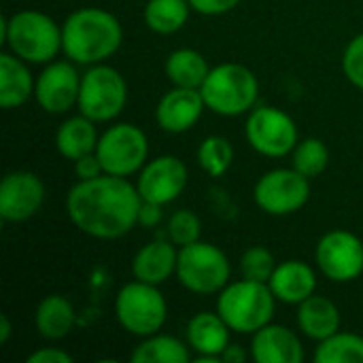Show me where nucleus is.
Masks as SVG:
<instances>
[{"instance_id": "3", "label": "nucleus", "mask_w": 363, "mask_h": 363, "mask_svg": "<svg viewBox=\"0 0 363 363\" xmlns=\"http://www.w3.org/2000/svg\"><path fill=\"white\" fill-rule=\"evenodd\" d=\"M2 43L28 64H49L62 51V26L40 11H17L0 21Z\"/></svg>"}, {"instance_id": "4", "label": "nucleus", "mask_w": 363, "mask_h": 363, "mask_svg": "<svg viewBox=\"0 0 363 363\" xmlns=\"http://www.w3.org/2000/svg\"><path fill=\"white\" fill-rule=\"evenodd\" d=\"M277 298L268 283L240 279L219 291L217 313L232 332L253 336L264 325L272 323L277 313Z\"/></svg>"}, {"instance_id": "2", "label": "nucleus", "mask_w": 363, "mask_h": 363, "mask_svg": "<svg viewBox=\"0 0 363 363\" xmlns=\"http://www.w3.org/2000/svg\"><path fill=\"white\" fill-rule=\"evenodd\" d=\"M123 43L119 19L100 6L72 11L62 23V51L81 66H94L111 60Z\"/></svg>"}, {"instance_id": "1", "label": "nucleus", "mask_w": 363, "mask_h": 363, "mask_svg": "<svg viewBox=\"0 0 363 363\" xmlns=\"http://www.w3.org/2000/svg\"><path fill=\"white\" fill-rule=\"evenodd\" d=\"M143 198L138 187L115 174L79 181L66 196V213L74 228L96 240H117L138 225Z\"/></svg>"}, {"instance_id": "35", "label": "nucleus", "mask_w": 363, "mask_h": 363, "mask_svg": "<svg viewBox=\"0 0 363 363\" xmlns=\"http://www.w3.org/2000/svg\"><path fill=\"white\" fill-rule=\"evenodd\" d=\"M74 174H77L79 181H89V179H96V177L104 174L102 164H100L96 151L94 153H87V155H83L79 160H74Z\"/></svg>"}, {"instance_id": "37", "label": "nucleus", "mask_w": 363, "mask_h": 363, "mask_svg": "<svg viewBox=\"0 0 363 363\" xmlns=\"http://www.w3.org/2000/svg\"><path fill=\"white\" fill-rule=\"evenodd\" d=\"M28 363H72V355L57 347H43L26 357Z\"/></svg>"}, {"instance_id": "13", "label": "nucleus", "mask_w": 363, "mask_h": 363, "mask_svg": "<svg viewBox=\"0 0 363 363\" xmlns=\"http://www.w3.org/2000/svg\"><path fill=\"white\" fill-rule=\"evenodd\" d=\"M81 72L72 60H53L36 77L34 100L49 115H64L79 102Z\"/></svg>"}, {"instance_id": "5", "label": "nucleus", "mask_w": 363, "mask_h": 363, "mask_svg": "<svg viewBox=\"0 0 363 363\" xmlns=\"http://www.w3.org/2000/svg\"><path fill=\"white\" fill-rule=\"evenodd\" d=\"M200 94L211 113L221 117H238L255 108L259 98V81L251 68L225 62L211 68Z\"/></svg>"}, {"instance_id": "39", "label": "nucleus", "mask_w": 363, "mask_h": 363, "mask_svg": "<svg viewBox=\"0 0 363 363\" xmlns=\"http://www.w3.org/2000/svg\"><path fill=\"white\" fill-rule=\"evenodd\" d=\"M11 334H13L11 319H9L6 315H0V345H2V347L11 340Z\"/></svg>"}, {"instance_id": "10", "label": "nucleus", "mask_w": 363, "mask_h": 363, "mask_svg": "<svg viewBox=\"0 0 363 363\" xmlns=\"http://www.w3.org/2000/svg\"><path fill=\"white\" fill-rule=\"evenodd\" d=\"M249 147L264 157H285L300 143V132L289 113L279 106H255L245 123Z\"/></svg>"}, {"instance_id": "28", "label": "nucleus", "mask_w": 363, "mask_h": 363, "mask_svg": "<svg viewBox=\"0 0 363 363\" xmlns=\"http://www.w3.org/2000/svg\"><path fill=\"white\" fill-rule=\"evenodd\" d=\"M315 363H363V336L351 332H336L317 342Z\"/></svg>"}, {"instance_id": "21", "label": "nucleus", "mask_w": 363, "mask_h": 363, "mask_svg": "<svg viewBox=\"0 0 363 363\" xmlns=\"http://www.w3.org/2000/svg\"><path fill=\"white\" fill-rule=\"evenodd\" d=\"M30 64L17 57L11 51L0 53V104L2 108H19L32 96L36 87V79L32 77Z\"/></svg>"}, {"instance_id": "9", "label": "nucleus", "mask_w": 363, "mask_h": 363, "mask_svg": "<svg viewBox=\"0 0 363 363\" xmlns=\"http://www.w3.org/2000/svg\"><path fill=\"white\" fill-rule=\"evenodd\" d=\"M96 155L104 174L130 179L149 162V138L134 123H115L100 134Z\"/></svg>"}, {"instance_id": "30", "label": "nucleus", "mask_w": 363, "mask_h": 363, "mask_svg": "<svg viewBox=\"0 0 363 363\" xmlns=\"http://www.w3.org/2000/svg\"><path fill=\"white\" fill-rule=\"evenodd\" d=\"M291 157H294V168L306 179L321 177L330 166V149L321 138L315 136L300 140L291 151Z\"/></svg>"}, {"instance_id": "27", "label": "nucleus", "mask_w": 363, "mask_h": 363, "mask_svg": "<svg viewBox=\"0 0 363 363\" xmlns=\"http://www.w3.org/2000/svg\"><path fill=\"white\" fill-rule=\"evenodd\" d=\"M191 15L189 0H147L143 19L145 26L162 36L177 34L185 28Z\"/></svg>"}, {"instance_id": "19", "label": "nucleus", "mask_w": 363, "mask_h": 363, "mask_svg": "<svg viewBox=\"0 0 363 363\" xmlns=\"http://www.w3.org/2000/svg\"><path fill=\"white\" fill-rule=\"evenodd\" d=\"M179 247L166 236L143 245L132 259V277L149 285H164L170 277H177Z\"/></svg>"}, {"instance_id": "29", "label": "nucleus", "mask_w": 363, "mask_h": 363, "mask_svg": "<svg viewBox=\"0 0 363 363\" xmlns=\"http://www.w3.org/2000/svg\"><path fill=\"white\" fill-rule=\"evenodd\" d=\"M196 160H198V166L208 177L219 179V177H223L232 168L234 147H232V143L225 136L213 134V136H206L200 143L198 153H196Z\"/></svg>"}, {"instance_id": "14", "label": "nucleus", "mask_w": 363, "mask_h": 363, "mask_svg": "<svg viewBox=\"0 0 363 363\" xmlns=\"http://www.w3.org/2000/svg\"><path fill=\"white\" fill-rule=\"evenodd\" d=\"M189 170L177 155H160L149 160L136 177V187L143 200L155 204H170L185 191Z\"/></svg>"}, {"instance_id": "22", "label": "nucleus", "mask_w": 363, "mask_h": 363, "mask_svg": "<svg viewBox=\"0 0 363 363\" xmlns=\"http://www.w3.org/2000/svg\"><path fill=\"white\" fill-rule=\"evenodd\" d=\"M340 308L330 298L313 294L308 300L298 304V330L306 338L321 342L340 332Z\"/></svg>"}, {"instance_id": "20", "label": "nucleus", "mask_w": 363, "mask_h": 363, "mask_svg": "<svg viewBox=\"0 0 363 363\" xmlns=\"http://www.w3.org/2000/svg\"><path fill=\"white\" fill-rule=\"evenodd\" d=\"M268 287L283 304L298 306L317 291V272L302 259H289L277 264Z\"/></svg>"}, {"instance_id": "18", "label": "nucleus", "mask_w": 363, "mask_h": 363, "mask_svg": "<svg viewBox=\"0 0 363 363\" xmlns=\"http://www.w3.org/2000/svg\"><path fill=\"white\" fill-rule=\"evenodd\" d=\"M251 359L257 363H302L304 347L298 334L285 325L268 323L253 334Z\"/></svg>"}, {"instance_id": "16", "label": "nucleus", "mask_w": 363, "mask_h": 363, "mask_svg": "<svg viewBox=\"0 0 363 363\" xmlns=\"http://www.w3.org/2000/svg\"><path fill=\"white\" fill-rule=\"evenodd\" d=\"M204 108L206 104L200 89L172 87L160 98L155 108V121L160 130L168 134H183L200 121Z\"/></svg>"}, {"instance_id": "7", "label": "nucleus", "mask_w": 363, "mask_h": 363, "mask_svg": "<svg viewBox=\"0 0 363 363\" xmlns=\"http://www.w3.org/2000/svg\"><path fill=\"white\" fill-rule=\"evenodd\" d=\"M115 317L130 336L147 338L166 325L168 302L157 285L134 279L117 291Z\"/></svg>"}, {"instance_id": "12", "label": "nucleus", "mask_w": 363, "mask_h": 363, "mask_svg": "<svg viewBox=\"0 0 363 363\" xmlns=\"http://www.w3.org/2000/svg\"><path fill=\"white\" fill-rule=\"evenodd\" d=\"M315 262L328 281L353 283L363 274V240L349 230H332L319 238Z\"/></svg>"}, {"instance_id": "6", "label": "nucleus", "mask_w": 363, "mask_h": 363, "mask_svg": "<svg viewBox=\"0 0 363 363\" xmlns=\"http://www.w3.org/2000/svg\"><path fill=\"white\" fill-rule=\"evenodd\" d=\"M232 264L228 255L211 242L198 240L179 249L177 281L196 296H215L230 285Z\"/></svg>"}, {"instance_id": "34", "label": "nucleus", "mask_w": 363, "mask_h": 363, "mask_svg": "<svg viewBox=\"0 0 363 363\" xmlns=\"http://www.w3.org/2000/svg\"><path fill=\"white\" fill-rule=\"evenodd\" d=\"M189 4H191V11H196L200 15L219 17V15L234 11L240 4V0H189Z\"/></svg>"}, {"instance_id": "8", "label": "nucleus", "mask_w": 363, "mask_h": 363, "mask_svg": "<svg viewBox=\"0 0 363 363\" xmlns=\"http://www.w3.org/2000/svg\"><path fill=\"white\" fill-rule=\"evenodd\" d=\"M128 104V83L123 74L108 64H94L81 77L77 108L96 123L117 119Z\"/></svg>"}, {"instance_id": "24", "label": "nucleus", "mask_w": 363, "mask_h": 363, "mask_svg": "<svg viewBox=\"0 0 363 363\" xmlns=\"http://www.w3.org/2000/svg\"><path fill=\"white\" fill-rule=\"evenodd\" d=\"M98 138L100 134L96 130V121L79 113L60 123L55 132V149L64 160L74 162L87 153H94L98 147Z\"/></svg>"}, {"instance_id": "15", "label": "nucleus", "mask_w": 363, "mask_h": 363, "mask_svg": "<svg viewBox=\"0 0 363 363\" xmlns=\"http://www.w3.org/2000/svg\"><path fill=\"white\" fill-rule=\"evenodd\" d=\"M45 202V183L36 172L13 170L0 183V219L23 223L32 219Z\"/></svg>"}, {"instance_id": "38", "label": "nucleus", "mask_w": 363, "mask_h": 363, "mask_svg": "<svg viewBox=\"0 0 363 363\" xmlns=\"http://www.w3.org/2000/svg\"><path fill=\"white\" fill-rule=\"evenodd\" d=\"M251 357V353H247L245 351V347H240V345H228V349L221 353V362L223 363H245L247 359Z\"/></svg>"}, {"instance_id": "31", "label": "nucleus", "mask_w": 363, "mask_h": 363, "mask_svg": "<svg viewBox=\"0 0 363 363\" xmlns=\"http://www.w3.org/2000/svg\"><path fill=\"white\" fill-rule=\"evenodd\" d=\"M166 236L181 249V247H187V245H194L200 240L202 236V221L200 217L189 211V208H181V211H174L166 223Z\"/></svg>"}, {"instance_id": "11", "label": "nucleus", "mask_w": 363, "mask_h": 363, "mask_svg": "<svg viewBox=\"0 0 363 363\" xmlns=\"http://www.w3.org/2000/svg\"><path fill=\"white\" fill-rule=\"evenodd\" d=\"M253 200L266 215L287 217L302 211L311 200V179L291 168H274L259 177Z\"/></svg>"}, {"instance_id": "32", "label": "nucleus", "mask_w": 363, "mask_h": 363, "mask_svg": "<svg viewBox=\"0 0 363 363\" xmlns=\"http://www.w3.org/2000/svg\"><path fill=\"white\" fill-rule=\"evenodd\" d=\"M277 268V259L270 249L266 247H251L240 257V274L242 279L268 283Z\"/></svg>"}, {"instance_id": "36", "label": "nucleus", "mask_w": 363, "mask_h": 363, "mask_svg": "<svg viewBox=\"0 0 363 363\" xmlns=\"http://www.w3.org/2000/svg\"><path fill=\"white\" fill-rule=\"evenodd\" d=\"M162 221H164V206L155 204V202H149V200H143L140 211H138V225L145 228V230H153Z\"/></svg>"}, {"instance_id": "25", "label": "nucleus", "mask_w": 363, "mask_h": 363, "mask_svg": "<svg viewBox=\"0 0 363 363\" xmlns=\"http://www.w3.org/2000/svg\"><path fill=\"white\" fill-rule=\"evenodd\" d=\"M164 72H166L168 81L172 83V87L200 89L202 83L206 81L208 72H211V66L200 51L183 47V49L172 51L166 57Z\"/></svg>"}, {"instance_id": "33", "label": "nucleus", "mask_w": 363, "mask_h": 363, "mask_svg": "<svg viewBox=\"0 0 363 363\" xmlns=\"http://www.w3.org/2000/svg\"><path fill=\"white\" fill-rule=\"evenodd\" d=\"M342 70L357 89H363V32L349 40L342 55Z\"/></svg>"}, {"instance_id": "23", "label": "nucleus", "mask_w": 363, "mask_h": 363, "mask_svg": "<svg viewBox=\"0 0 363 363\" xmlns=\"http://www.w3.org/2000/svg\"><path fill=\"white\" fill-rule=\"evenodd\" d=\"M34 325L40 338L49 342L64 340L77 325V313L68 298L60 294L45 296L34 313Z\"/></svg>"}, {"instance_id": "17", "label": "nucleus", "mask_w": 363, "mask_h": 363, "mask_svg": "<svg viewBox=\"0 0 363 363\" xmlns=\"http://www.w3.org/2000/svg\"><path fill=\"white\" fill-rule=\"evenodd\" d=\"M230 325L219 313H198L189 319L185 336L189 349L196 353V363L221 362V353L230 345Z\"/></svg>"}, {"instance_id": "26", "label": "nucleus", "mask_w": 363, "mask_h": 363, "mask_svg": "<svg viewBox=\"0 0 363 363\" xmlns=\"http://www.w3.org/2000/svg\"><path fill=\"white\" fill-rule=\"evenodd\" d=\"M189 345L168 334H153L140 338V345L130 353L132 363H189L191 353Z\"/></svg>"}]
</instances>
